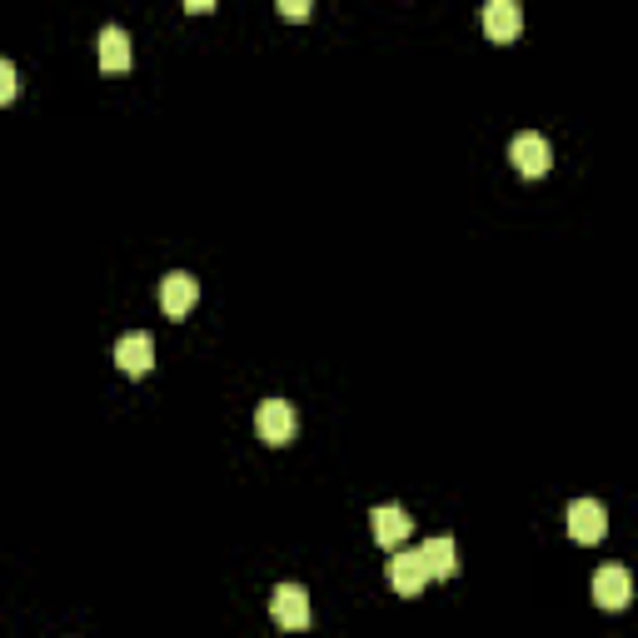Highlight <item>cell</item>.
Masks as SVG:
<instances>
[{
  "mask_svg": "<svg viewBox=\"0 0 638 638\" xmlns=\"http://www.w3.org/2000/svg\"><path fill=\"white\" fill-rule=\"evenodd\" d=\"M255 429H260V439L265 444H290L295 439V429H299V414H295V404L290 400H265L260 409H255Z\"/></svg>",
  "mask_w": 638,
  "mask_h": 638,
  "instance_id": "cell-1",
  "label": "cell"
},
{
  "mask_svg": "<svg viewBox=\"0 0 638 638\" xmlns=\"http://www.w3.org/2000/svg\"><path fill=\"white\" fill-rule=\"evenodd\" d=\"M508 160H514L519 175L539 180V175H549V165H554V150H549V140L539 131H524V135L508 140Z\"/></svg>",
  "mask_w": 638,
  "mask_h": 638,
  "instance_id": "cell-2",
  "label": "cell"
},
{
  "mask_svg": "<svg viewBox=\"0 0 638 638\" xmlns=\"http://www.w3.org/2000/svg\"><path fill=\"white\" fill-rule=\"evenodd\" d=\"M603 533H609V508L599 499H574L568 504V539L574 544H599Z\"/></svg>",
  "mask_w": 638,
  "mask_h": 638,
  "instance_id": "cell-3",
  "label": "cell"
},
{
  "mask_svg": "<svg viewBox=\"0 0 638 638\" xmlns=\"http://www.w3.org/2000/svg\"><path fill=\"white\" fill-rule=\"evenodd\" d=\"M429 584L425 574V559H419V549H394L390 559V589L400 593V599H419Z\"/></svg>",
  "mask_w": 638,
  "mask_h": 638,
  "instance_id": "cell-4",
  "label": "cell"
},
{
  "mask_svg": "<svg viewBox=\"0 0 638 638\" xmlns=\"http://www.w3.org/2000/svg\"><path fill=\"white\" fill-rule=\"evenodd\" d=\"M369 529H375V544L394 554V549H404L414 519H409V508H400V504H379L375 514H369Z\"/></svg>",
  "mask_w": 638,
  "mask_h": 638,
  "instance_id": "cell-5",
  "label": "cell"
},
{
  "mask_svg": "<svg viewBox=\"0 0 638 638\" xmlns=\"http://www.w3.org/2000/svg\"><path fill=\"white\" fill-rule=\"evenodd\" d=\"M270 614L280 628H309V593L299 584H274Z\"/></svg>",
  "mask_w": 638,
  "mask_h": 638,
  "instance_id": "cell-6",
  "label": "cell"
},
{
  "mask_svg": "<svg viewBox=\"0 0 638 638\" xmlns=\"http://www.w3.org/2000/svg\"><path fill=\"white\" fill-rule=\"evenodd\" d=\"M628 599H634V579H628L624 564H603L599 574H593V603L599 609H628Z\"/></svg>",
  "mask_w": 638,
  "mask_h": 638,
  "instance_id": "cell-7",
  "label": "cell"
},
{
  "mask_svg": "<svg viewBox=\"0 0 638 638\" xmlns=\"http://www.w3.org/2000/svg\"><path fill=\"white\" fill-rule=\"evenodd\" d=\"M195 299H200V280H195V274L175 270L160 280V309H165L170 319H185L189 309H195Z\"/></svg>",
  "mask_w": 638,
  "mask_h": 638,
  "instance_id": "cell-8",
  "label": "cell"
},
{
  "mask_svg": "<svg viewBox=\"0 0 638 638\" xmlns=\"http://www.w3.org/2000/svg\"><path fill=\"white\" fill-rule=\"evenodd\" d=\"M115 365L125 369L131 379H140V375H150L155 369V340L145 330H135V334H120V344H115Z\"/></svg>",
  "mask_w": 638,
  "mask_h": 638,
  "instance_id": "cell-9",
  "label": "cell"
},
{
  "mask_svg": "<svg viewBox=\"0 0 638 638\" xmlns=\"http://www.w3.org/2000/svg\"><path fill=\"white\" fill-rule=\"evenodd\" d=\"M519 30H524L519 0H489L484 5V36L499 40V46H508V40H519Z\"/></svg>",
  "mask_w": 638,
  "mask_h": 638,
  "instance_id": "cell-10",
  "label": "cell"
},
{
  "mask_svg": "<svg viewBox=\"0 0 638 638\" xmlns=\"http://www.w3.org/2000/svg\"><path fill=\"white\" fill-rule=\"evenodd\" d=\"M419 559H425V574L429 579H454L459 574V549H454L450 533H434L419 544Z\"/></svg>",
  "mask_w": 638,
  "mask_h": 638,
  "instance_id": "cell-11",
  "label": "cell"
},
{
  "mask_svg": "<svg viewBox=\"0 0 638 638\" xmlns=\"http://www.w3.org/2000/svg\"><path fill=\"white\" fill-rule=\"evenodd\" d=\"M100 65L106 71H131V30L125 25H106L100 30Z\"/></svg>",
  "mask_w": 638,
  "mask_h": 638,
  "instance_id": "cell-12",
  "label": "cell"
},
{
  "mask_svg": "<svg viewBox=\"0 0 638 638\" xmlns=\"http://www.w3.org/2000/svg\"><path fill=\"white\" fill-rule=\"evenodd\" d=\"M15 90H21V81H15V65H11V60H0V106H11Z\"/></svg>",
  "mask_w": 638,
  "mask_h": 638,
  "instance_id": "cell-13",
  "label": "cell"
},
{
  "mask_svg": "<svg viewBox=\"0 0 638 638\" xmlns=\"http://www.w3.org/2000/svg\"><path fill=\"white\" fill-rule=\"evenodd\" d=\"M280 15H290V21H305V15H309V5H305V0H284V5H280Z\"/></svg>",
  "mask_w": 638,
  "mask_h": 638,
  "instance_id": "cell-14",
  "label": "cell"
}]
</instances>
